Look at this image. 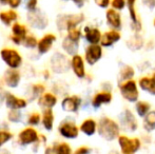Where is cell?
Instances as JSON below:
<instances>
[{"label": "cell", "instance_id": "obj_22", "mask_svg": "<svg viewBox=\"0 0 155 154\" xmlns=\"http://www.w3.org/2000/svg\"><path fill=\"white\" fill-rule=\"evenodd\" d=\"M56 40L55 35L53 34H47L40 41L38 42V50L41 54H45L49 51L53 45L54 41Z\"/></svg>", "mask_w": 155, "mask_h": 154}, {"label": "cell", "instance_id": "obj_21", "mask_svg": "<svg viewBox=\"0 0 155 154\" xmlns=\"http://www.w3.org/2000/svg\"><path fill=\"white\" fill-rule=\"evenodd\" d=\"M12 31H13L12 40L14 41L16 44H20L21 41H23L25 39V35H27V30H25V28L21 25L15 23L12 27Z\"/></svg>", "mask_w": 155, "mask_h": 154}, {"label": "cell", "instance_id": "obj_6", "mask_svg": "<svg viewBox=\"0 0 155 154\" xmlns=\"http://www.w3.org/2000/svg\"><path fill=\"white\" fill-rule=\"evenodd\" d=\"M102 55H104V52H102L101 45L89 44L84 52V59L90 66H94L101 59Z\"/></svg>", "mask_w": 155, "mask_h": 154}, {"label": "cell", "instance_id": "obj_5", "mask_svg": "<svg viewBox=\"0 0 155 154\" xmlns=\"http://www.w3.org/2000/svg\"><path fill=\"white\" fill-rule=\"evenodd\" d=\"M119 126L127 132H135L138 128V121L131 110L126 109L119 114Z\"/></svg>", "mask_w": 155, "mask_h": 154}, {"label": "cell", "instance_id": "obj_47", "mask_svg": "<svg viewBox=\"0 0 155 154\" xmlns=\"http://www.w3.org/2000/svg\"><path fill=\"white\" fill-rule=\"evenodd\" d=\"M45 154H57V153H56L55 148H47Z\"/></svg>", "mask_w": 155, "mask_h": 154}, {"label": "cell", "instance_id": "obj_12", "mask_svg": "<svg viewBox=\"0 0 155 154\" xmlns=\"http://www.w3.org/2000/svg\"><path fill=\"white\" fill-rule=\"evenodd\" d=\"M113 100V94L111 91H100L94 95L92 99V106L94 109H99L101 106L109 105Z\"/></svg>", "mask_w": 155, "mask_h": 154}, {"label": "cell", "instance_id": "obj_38", "mask_svg": "<svg viewBox=\"0 0 155 154\" xmlns=\"http://www.w3.org/2000/svg\"><path fill=\"white\" fill-rule=\"evenodd\" d=\"M23 41H25V45L28 48H35L37 44H38V42H37V40L35 39V37H32V36L27 37Z\"/></svg>", "mask_w": 155, "mask_h": 154}, {"label": "cell", "instance_id": "obj_13", "mask_svg": "<svg viewBox=\"0 0 155 154\" xmlns=\"http://www.w3.org/2000/svg\"><path fill=\"white\" fill-rule=\"evenodd\" d=\"M121 39V34L116 30H109L108 32H104L102 34V38L100 41V45L102 48L113 47L115 43H117Z\"/></svg>", "mask_w": 155, "mask_h": 154}, {"label": "cell", "instance_id": "obj_16", "mask_svg": "<svg viewBox=\"0 0 155 154\" xmlns=\"http://www.w3.org/2000/svg\"><path fill=\"white\" fill-rule=\"evenodd\" d=\"M84 38L90 44H100V41L102 38V33L97 28L86 27L84 30Z\"/></svg>", "mask_w": 155, "mask_h": 154}, {"label": "cell", "instance_id": "obj_42", "mask_svg": "<svg viewBox=\"0 0 155 154\" xmlns=\"http://www.w3.org/2000/svg\"><path fill=\"white\" fill-rule=\"evenodd\" d=\"M90 152H91V149L89 148V147L84 146V147L78 148L73 154H90Z\"/></svg>", "mask_w": 155, "mask_h": 154}, {"label": "cell", "instance_id": "obj_35", "mask_svg": "<svg viewBox=\"0 0 155 154\" xmlns=\"http://www.w3.org/2000/svg\"><path fill=\"white\" fill-rule=\"evenodd\" d=\"M127 6V0H112L111 1V8L114 10L121 12Z\"/></svg>", "mask_w": 155, "mask_h": 154}, {"label": "cell", "instance_id": "obj_15", "mask_svg": "<svg viewBox=\"0 0 155 154\" xmlns=\"http://www.w3.org/2000/svg\"><path fill=\"white\" fill-rule=\"evenodd\" d=\"M71 67L74 74L78 78H84L86 76V68H84V60L80 55L76 54L71 59Z\"/></svg>", "mask_w": 155, "mask_h": 154}, {"label": "cell", "instance_id": "obj_28", "mask_svg": "<svg viewBox=\"0 0 155 154\" xmlns=\"http://www.w3.org/2000/svg\"><path fill=\"white\" fill-rule=\"evenodd\" d=\"M57 103V98L54 96L51 93H47V94H43L42 96L39 98V106L41 107H45L47 109H51Z\"/></svg>", "mask_w": 155, "mask_h": 154}, {"label": "cell", "instance_id": "obj_10", "mask_svg": "<svg viewBox=\"0 0 155 154\" xmlns=\"http://www.w3.org/2000/svg\"><path fill=\"white\" fill-rule=\"evenodd\" d=\"M106 21L111 30H116L120 31L123 28V20H121V15L118 11L114 8H109L106 12Z\"/></svg>", "mask_w": 155, "mask_h": 154}, {"label": "cell", "instance_id": "obj_2", "mask_svg": "<svg viewBox=\"0 0 155 154\" xmlns=\"http://www.w3.org/2000/svg\"><path fill=\"white\" fill-rule=\"evenodd\" d=\"M138 84L134 79L127 80L119 84V91L124 99L131 103H136L139 99Z\"/></svg>", "mask_w": 155, "mask_h": 154}, {"label": "cell", "instance_id": "obj_23", "mask_svg": "<svg viewBox=\"0 0 155 154\" xmlns=\"http://www.w3.org/2000/svg\"><path fill=\"white\" fill-rule=\"evenodd\" d=\"M143 38L139 35V33H135L130 39H128L127 41V47L129 50H131L132 52L139 51L141 48L143 47Z\"/></svg>", "mask_w": 155, "mask_h": 154}, {"label": "cell", "instance_id": "obj_36", "mask_svg": "<svg viewBox=\"0 0 155 154\" xmlns=\"http://www.w3.org/2000/svg\"><path fill=\"white\" fill-rule=\"evenodd\" d=\"M21 118V114L17 110H12V111L8 113V119L11 121H14V123H18Z\"/></svg>", "mask_w": 155, "mask_h": 154}, {"label": "cell", "instance_id": "obj_44", "mask_svg": "<svg viewBox=\"0 0 155 154\" xmlns=\"http://www.w3.org/2000/svg\"><path fill=\"white\" fill-rule=\"evenodd\" d=\"M143 3L149 10H154L155 8V0H143Z\"/></svg>", "mask_w": 155, "mask_h": 154}, {"label": "cell", "instance_id": "obj_26", "mask_svg": "<svg viewBox=\"0 0 155 154\" xmlns=\"http://www.w3.org/2000/svg\"><path fill=\"white\" fill-rule=\"evenodd\" d=\"M20 80V75L17 71L8 70L5 73V84L11 88H16Z\"/></svg>", "mask_w": 155, "mask_h": 154}, {"label": "cell", "instance_id": "obj_31", "mask_svg": "<svg viewBox=\"0 0 155 154\" xmlns=\"http://www.w3.org/2000/svg\"><path fill=\"white\" fill-rule=\"evenodd\" d=\"M17 13L15 11H8V12H1L0 13V20L4 23V25H8L11 22L17 19Z\"/></svg>", "mask_w": 155, "mask_h": 154}, {"label": "cell", "instance_id": "obj_20", "mask_svg": "<svg viewBox=\"0 0 155 154\" xmlns=\"http://www.w3.org/2000/svg\"><path fill=\"white\" fill-rule=\"evenodd\" d=\"M97 128H98V123H96V121L92 118H88V119H86V120L82 121L79 129L84 135L93 136L94 134L97 132Z\"/></svg>", "mask_w": 155, "mask_h": 154}, {"label": "cell", "instance_id": "obj_46", "mask_svg": "<svg viewBox=\"0 0 155 154\" xmlns=\"http://www.w3.org/2000/svg\"><path fill=\"white\" fill-rule=\"evenodd\" d=\"M72 1H73L78 8H82V6L84 5V3H86V0H72Z\"/></svg>", "mask_w": 155, "mask_h": 154}, {"label": "cell", "instance_id": "obj_51", "mask_svg": "<svg viewBox=\"0 0 155 154\" xmlns=\"http://www.w3.org/2000/svg\"><path fill=\"white\" fill-rule=\"evenodd\" d=\"M153 25H154V27H155V18H154V21H153Z\"/></svg>", "mask_w": 155, "mask_h": 154}, {"label": "cell", "instance_id": "obj_17", "mask_svg": "<svg viewBox=\"0 0 155 154\" xmlns=\"http://www.w3.org/2000/svg\"><path fill=\"white\" fill-rule=\"evenodd\" d=\"M29 22L36 29H45L48 25V19L42 13L33 11L29 14Z\"/></svg>", "mask_w": 155, "mask_h": 154}, {"label": "cell", "instance_id": "obj_32", "mask_svg": "<svg viewBox=\"0 0 155 154\" xmlns=\"http://www.w3.org/2000/svg\"><path fill=\"white\" fill-rule=\"evenodd\" d=\"M43 126L47 130H52L53 128V123H54V115L53 112H52L51 109H47L45 111V114H43Z\"/></svg>", "mask_w": 155, "mask_h": 154}, {"label": "cell", "instance_id": "obj_33", "mask_svg": "<svg viewBox=\"0 0 155 154\" xmlns=\"http://www.w3.org/2000/svg\"><path fill=\"white\" fill-rule=\"evenodd\" d=\"M54 148H55L56 153L57 154H73L72 153L71 147L68 144H65V143H61V144H59L58 146H55Z\"/></svg>", "mask_w": 155, "mask_h": 154}, {"label": "cell", "instance_id": "obj_43", "mask_svg": "<svg viewBox=\"0 0 155 154\" xmlns=\"http://www.w3.org/2000/svg\"><path fill=\"white\" fill-rule=\"evenodd\" d=\"M36 5H37V0H28L27 8L30 12H33V11L36 10Z\"/></svg>", "mask_w": 155, "mask_h": 154}, {"label": "cell", "instance_id": "obj_18", "mask_svg": "<svg viewBox=\"0 0 155 154\" xmlns=\"http://www.w3.org/2000/svg\"><path fill=\"white\" fill-rule=\"evenodd\" d=\"M19 140L22 145H29L38 140V134L33 128H28L19 134Z\"/></svg>", "mask_w": 155, "mask_h": 154}, {"label": "cell", "instance_id": "obj_50", "mask_svg": "<svg viewBox=\"0 0 155 154\" xmlns=\"http://www.w3.org/2000/svg\"><path fill=\"white\" fill-rule=\"evenodd\" d=\"M152 77H153V78H154V79H155V72L153 73V75H152Z\"/></svg>", "mask_w": 155, "mask_h": 154}, {"label": "cell", "instance_id": "obj_40", "mask_svg": "<svg viewBox=\"0 0 155 154\" xmlns=\"http://www.w3.org/2000/svg\"><path fill=\"white\" fill-rule=\"evenodd\" d=\"M40 120V115L38 113H34L30 116V119H29V123L30 125H37Z\"/></svg>", "mask_w": 155, "mask_h": 154}, {"label": "cell", "instance_id": "obj_45", "mask_svg": "<svg viewBox=\"0 0 155 154\" xmlns=\"http://www.w3.org/2000/svg\"><path fill=\"white\" fill-rule=\"evenodd\" d=\"M21 0H8V4L11 6L12 8H16L19 6Z\"/></svg>", "mask_w": 155, "mask_h": 154}, {"label": "cell", "instance_id": "obj_11", "mask_svg": "<svg viewBox=\"0 0 155 154\" xmlns=\"http://www.w3.org/2000/svg\"><path fill=\"white\" fill-rule=\"evenodd\" d=\"M79 131V128L72 121H64L59 127V133L61 134V136L64 138H69V139H74L78 137Z\"/></svg>", "mask_w": 155, "mask_h": 154}, {"label": "cell", "instance_id": "obj_25", "mask_svg": "<svg viewBox=\"0 0 155 154\" xmlns=\"http://www.w3.org/2000/svg\"><path fill=\"white\" fill-rule=\"evenodd\" d=\"M78 48H79V44L76 41L71 40L69 37L64 38L62 41V49L67 52L69 55H76L78 52Z\"/></svg>", "mask_w": 155, "mask_h": 154}, {"label": "cell", "instance_id": "obj_49", "mask_svg": "<svg viewBox=\"0 0 155 154\" xmlns=\"http://www.w3.org/2000/svg\"><path fill=\"white\" fill-rule=\"evenodd\" d=\"M0 154H11V153L8 152V151L4 150V151H1V152H0Z\"/></svg>", "mask_w": 155, "mask_h": 154}, {"label": "cell", "instance_id": "obj_19", "mask_svg": "<svg viewBox=\"0 0 155 154\" xmlns=\"http://www.w3.org/2000/svg\"><path fill=\"white\" fill-rule=\"evenodd\" d=\"M138 87L145 92H148L150 95L155 96V79L153 77L143 76L138 80Z\"/></svg>", "mask_w": 155, "mask_h": 154}, {"label": "cell", "instance_id": "obj_24", "mask_svg": "<svg viewBox=\"0 0 155 154\" xmlns=\"http://www.w3.org/2000/svg\"><path fill=\"white\" fill-rule=\"evenodd\" d=\"M5 103L8 108L13 110H18V109H22V108L27 107V101L25 99L18 98V97L14 96L12 94H8L6 97Z\"/></svg>", "mask_w": 155, "mask_h": 154}, {"label": "cell", "instance_id": "obj_1", "mask_svg": "<svg viewBox=\"0 0 155 154\" xmlns=\"http://www.w3.org/2000/svg\"><path fill=\"white\" fill-rule=\"evenodd\" d=\"M120 126L114 119L109 117H101L98 121L97 133L101 138L108 142H113L117 139L120 135Z\"/></svg>", "mask_w": 155, "mask_h": 154}, {"label": "cell", "instance_id": "obj_3", "mask_svg": "<svg viewBox=\"0 0 155 154\" xmlns=\"http://www.w3.org/2000/svg\"><path fill=\"white\" fill-rule=\"evenodd\" d=\"M117 143L123 154H134L141 148V140L138 137H128L127 135H119Z\"/></svg>", "mask_w": 155, "mask_h": 154}, {"label": "cell", "instance_id": "obj_48", "mask_svg": "<svg viewBox=\"0 0 155 154\" xmlns=\"http://www.w3.org/2000/svg\"><path fill=\"white\" fill-rule=\"evenodd\" d=\"M0 3H1V4H6V3H8V0H0Z\"/></svg>", "mask_w": 155, "mask_h": 154}, {"label": "cell", "instance_id": "obj_7", "mask_svg": "<svg viewBox=\"0 0 155 154\" xmlns=\"http://www.w3.org/2000/svg\"><path fill=\"white\" fill-rule=\"evenodd\" d=\"M127 8H128L129 16L131 19V29L134 33H139L143 29L141 21L138 18L136 11V0H127Z\"/></svg>", "mask_w": 155, "mask_h": 154}, {"label": "cell", "instance_id": "obj_41", "mask_svg": "<svg viewBox=\"0 0 155 154\" xmlns=\"http://www.w3.org/2000/svg\"><path fill=\"white\" fill-rule=\"evenodd\" d=\"M43 91H45V88H43V86H41V84H35V86L33 87V93H34V96H37V95L41 94Z\"/></svg>", "mask_w": 155, "mask_h": 154}, {"label": "cell", "instance_id": "obj_37", "mask_svg": "<svg viewBox=\"0 0 155 154\" xmlns=\"http://www.w3.org/2000/svg\"><path fill=\"white\" fill-rule=\"evenodd\" d=\"M12 138V134L5 131H0V146H2L3 144H5L6 142Z\"/></svg>", "mask_w": 155, "mask_h": 154}, {"label": "cell", "instance_id": "obj_29", "mask_svg": "<svg viewBox=\"0 0 155 154\" xmlns=\"http://www.w3.org/2000/svg\"><path fill=\"white\" fill-rule=\"evenodd\" d=\"M134 76H135V71H134V69H133V67L124 66L123 68L120 69V71H119L118 79L121 84V82H124V81H127V80L133 79Z\"/></svg>", "mask_w": 155, "mask_h": 154}, {"label": "cell", "instance_id": "obj_34", "mask_svg": "<svg viewBox=\"0 0 155 154\" xmlns=\"http://www.w3.org/2000/svg\"><path fill=\"white\" fill-rule=\"evenodd\" d=\"M68 37L71 40L76 41V42H79L80 38H81V31L79 29H72L68 31Z\"/></svg>", "mask_w": 155, "mask_h": 154}, {"label": "cell", "instance_id": "obj_39", "mask_svg": "<svg viewBox=\"0 0 155 154\" xmlns=\"http://www.w3.org/2000/svg\"><path fill=\"white\" fill-rule=\"evenodd\" d=\"M111 1L112 0H94V2L101 8H108L111 5Z\"/></svg>", "mask_w": 155, "mask_h": 154}, {"label": "cell", "instance_id": "obj_27", "mask_svg": "<svg viewBox=\"0 0 155 154\" xmlns=\"http://www.w3.org/2000/svg\"><path fill=\"white\" fill-rule=\"evenodd\" d=\"M143 129L147 132H152L155 131V110L150 111L143 120Z\"/></svg>", "mask_w": 155, "mask_h": 154}, {"label": "cell", "instance_id": "obj_9", "mask_svg": "<svg viewBox=\"0 0 155 154\" xmlns=\"http://www.w3.org/2000/svg\"><path fill=\"white\" fill-rule=\"evenodd\" d=\"M70 61L64 55L56 53L51 58V67L55 73H64L70 69Z\"/></svg>", "mask_w": 155, "mask_h": 154}, {"label": "cell", "instance_id": "obj_4", "mask_svg": "<svg viewBox=\"0 0 155 154\" xmlns=\"http://www.w3.org/2000/svg\"><path fill=\"white\" fill-rule=\"evenodd\" d=\"M84 20V14H70L61 15L57 19V25L59 30H72L76 29Z\"/></svg>", "mask_w": 155, "mask_h": 154}, {"label": "cell", "instance_id": "obj_30", "mask_svg": "<svg viewBox=\"0 0 155 154\" xmlns=\"http://www.w3.org/2000/svg\"><path fill=\"white\" fill-rule=\"evenodd\" d=\"M150 111H151V105H150L148 101L138 100L135 103V112H136L137 115L139 117H141V118H143Z\"/></svg>", "mask_w": 155, "mask_h": 154}, {"label": "cell", "instance_id": "obj_8", "mask_svg": "<svg viewBox=\"0 0 155 154\" xmlns=\"http://www.w3.org/2000/svg\"><path fill=\"white\" fill-rule=\"evenodd\" d=\"M1 57L3 59V61L8 64L10 68L16 69L21 64V56L19 55V53L15 50L12 49H3L1 51Z\"/></svg>", "mask_w": 155, "mask_h": 154}, {"label": "cell", "instance_id": "obj_14", "mask_svg": "<svg viewBox=\"0 0 155 154\" xmlns=\"http://www.w3.org/2000/svg\"><path fill=\"white\" fill-rule=\"evenodd\" d=\"M81 105V98L79 96H68L65 97L61 103V107L65 112H72L75 113L79 110V107Z\"/></svg>", "mask_w": 155, "mask_h": 154}]
</instances>
